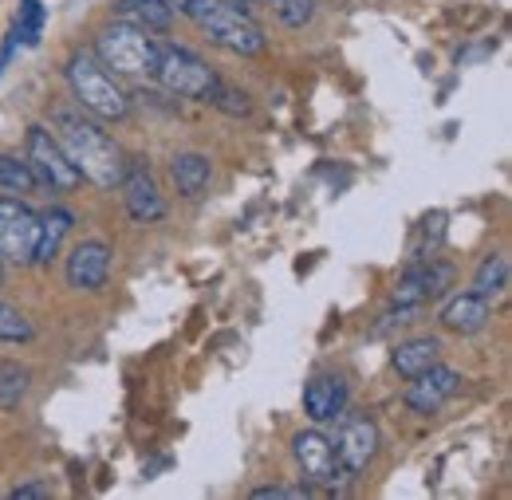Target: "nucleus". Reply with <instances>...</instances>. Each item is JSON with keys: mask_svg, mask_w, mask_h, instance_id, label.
Returning <instances> with one entry per match:
<instances>
[{"mask_svg": "<svg viewBox=\"0 0 512 500\" xmlns=\"http://www.w3.org/2000/svg\"><path fill=\"white\" fill-rule=\"evenodd\" d=\"M316 4L320 0H268V8L276 12V20L284 28H304L312 16H316Z\"/></svg>", "mask_w": 512, "mask_h": 500, "instance_id": "b1692460", "label": "nucleus"}, {"mask_svg": "<svg viewBox=\"0 0 512 500\" xmlns=\"http://www.w3.org/2000/svg\"><path fill=\"white\" fill-rule=\"evenodd\" d=\"M67 83L79 99L83 111H91L95 119H107V123H119L130 115V99L119 91V83L107 75V67L99 63L95 52H75L67 60Z\"/></svg>", "mask_w": 512, "mask_h": 500, "instance_id": "20e7f679", "label": "nucleus"}, {"mask_svg": "<svg viewBox=\"0 0 512 500\" xmlns=\"http://www.w3.org/2000/svg\"><path fill=\"white\" fill-rule=\"evenodd\" d=\"M331 445L347 473H363L379 453V426L371 418H347Z\"/></svg>", "mask_w": 512, "mask_h": 500, "instance_id": "9d476101", "label": "nucleus"}, {"mask_svg": "<svg viewBox=\"0 0 512 500\" xmlns=\"http://www.w3.org/2000/svg\"><path fill=\"white\" fill-rule=\"evenodd\" d=\"M40 217V229H36V252H32V264H48L60 245H64V237L71 233V225H75V217H71V209L64 205H52V209H44V213H36Z\"/></svg>", "mask_w": 512, "mask_h": 500, "instance_id": "dca6fc26", "label": "nucleus"}, {"mask_svg": "<svg viewBox=\"0 0 512 500\" xmlns=\"http://www.w3.org/2000/svg\"><path fill=\"white\" fill-rule=\"evenodd\" d=\"M170 178H174V186L182 197H201L205 189H209V178H213V166H209V158L205 154H174V162H170Z\"/></svg>", "mask_w": 512, "mask_h": 500, "instance_id": "a211bd4d", "label": "nucleus"}, {"mask_svg": "<svg viewBox=\"0 0 512 500\" xmlns=\"http://www.w3.org/2000/svg\"><path fill=\"white\" fill-rule=\"evenodd\" d=\"M111 276V245L107 241H79L67 252V284L75 292H99Z\"/></svg>", "mask_w": 512, "mask_h": 500, "instance_id": "9b49d317", "label": "nucleus"}, {"mask_svg": "<svg viewBox=\"0 0 512 500\" xmlns=\"http://www.w3.org/2000/svg\"><path fill=\"white\" fill-rule=\"evenodd\" d=\"M154 79H158L170 95L193 99V103H213L217 91H221V75L201 60L197 52H190V48H162Z\"/></svg>", "mask_w": 512, "mask_h": 500, "instance_id": "39448f33", "label": "nucleus"}, {"mask_svg": "<svg viewBox=\"0 0 512 500\" xmlns=\"http://www.w3.org/2000/svg\"><path fill=\"white\" fill-rule=\"evenodd\" d=\"M505 288H509V256L493 252V256L481 260V268L473 276V292L485 296V300H497V296H505Z\"/></svg>", "mask_w": 512, "mask_h": 500, "instance_id": "6ab92c4d", "label": "nucleus"}, {"mask_svg": "<svg viewBox=\"0 0 512 500\" xmlns=\"http://www.w3.org/2000/svg\"><path fill=\"white\" fill-rule=\"evenodd\" d=\"M32 335H36V331H32L28 315L16 312L12 304L0 300V343H28Z\"/></svg>", "mask_w": 512, "mask_h": 500, "instance_id": "393cba45", "label": "nucleus"}, {"mask_svg": "<svg viewBox=\"0 0 512 500\" xmlns=\"http://www.w3.org/2000/svg\"><path fill=\"white\" fill-rule=\"evenodd\" d=\"M0 189L4 193H36L40 178L32 174V166L24 158H12V154H0Z\"/></svg>", "mask_w": 512, "mask_h": 500, "instance_id": "412c9836", "label": "nucleus"}, {"mask_svg": "<svg viewBox=\"0 0 512 500\" xmlns=\"http://www.w3.org/2000/svg\"><path fill=\"white\" fill-rule=\"evenodd\" d=\"M221 4H229V8H245V12H249V0H221Z\"/></svg>", "mask_w": 512, "mask_h": 500, "instance_id": "c85d7f7f", "label": "nucleus"}, {"mask_svg": "<svg viewBox=\"0 0 512 500\" xmlns=\"http://www.w3.org/2000/svg\"><path fill=\"white\" fill-rule=\"evenodd\" d=\"M123 8H127L146 32H166V28L174 24L170 0H123Z\"/></svg>", "mask_w": 512, "mask_h": 500, "instance_id": "aec40b11", "label": "nucleus"}, {"mask_svg": "<svg viewBox=\"0 0 512 500\" xmlns=\"http://www.w3.org/2000/svg\"><path fill=\"white\" fill-rule=\"evenodd\" d=\"M0 280H4V260H0Z\"/></svg>", "mask_w": 512, "mask_h": 500, "instance_id": "c756f323", "label": "nucleus"}, {"mask_svg": "<svg viewBox=\"0 0 512 500\" xmlns=\"http://www.w3.org/2000/svg\"><path fill=\"white\" fill-rule=\"evenodd\" d=\"M24 162L32 166L40 186H48L52 193H75V189L83 186V174L71 166V158L64 154V146L56 142V134L48 126H28Z\"/></svg>", "mask_w": 512, "mask_h": 500, "instance_id": "423d86ee", "label": "nucleus"}, {"mask_svg": "<svg viewBox=\"0 0 512 500\" xmlns=\"http://www.w3.org/2000/svg\"><path fill=\"white\" fill-rule=\"evenodd\" d=\"M52 134L64 146V154L71 158V166L83 174V182L99 189H115L127 174V154L123 146L99 130L91 119L75 115V111H56L52 115Z\"/></svg>", "mask_w": 512, "mask_h": 500, "instance_id": "f257e3e1", "label": "nucleus"}, {"mask_svg": "<svg viewBox=\"0 0 512 500\" xmlns=\"http://www.w3.org/2000/svg\"><path fill=\"white\" fill-rule=\"evenodd\" d=\"M438 355H442V343L430 339V335H422V339H406V343H398L394 355H390V363H394V371H398L402 378H414V375H422L426 367H434Z\"/></svg>", "mask_w": 512, "mask_h": 500, "instance_id": "f3484780", "label": "nucleus"}, {"mask_svg": "<svg viewBox=\"0 0 512 500\" xmlns=\"http://www.w3.org/2000/svg\"><path fill=\"white\" fill-rule=\"evenodd\" d=\"M347 406V382L339 375H316L304 386V410L312 422H335Z\"/></svg>", "mask_w": 512, "mask_h": 500, "instance_id": "4468645a", "label": "nucleus"}, {"mask_svg": "<svg viewBox=\"0 0 512 500\" xmlns=\"http://www.w3.org/2000/svg\"><path fill=\"white\" fill-rule=\"evenodd\" d=\"M123 201H127V213L134 221H142V225H154V221H162L166 217V201H162V193L154 186V178H150V170L142 166V162H127V174H123Z\"/></svg>", "mask_w": 512, "mask_h": 500, "instance_id": "f8f14e48", "label": "nucleus"}, {"mask_svg": "<svg viewBox=\"0 0 512 500\" xmlns=\"http://www.w3.org/2000/svg\"><path fill=\"white\" fill-rule=\"evenodd\" d=\"M406 382H410V386H406V406H410L414 414H438L449 398L457 394L461 375H457L453 367L434 363V367H426L422 375L406 378Z\"/></svg>", "mask_w": 512, "mask_h": 500, "instance_id": "1a4fd4ad", "label": "nucleus"}, {"mask_svg": "<svg viewBox=\"0 0 512 500\" xmlns=\"http://www.w3.org/2000/svg\"><path fill=\"white\" fill-rule=\"evenodd\" d=\"M449 280H453V268H449V264H418V268H410V272L398 280V288H394V304H402V308H418V304L442 296V292L449 288Z\"/></svg>", "mask_w": 512, "mask_h": 500, "instance_id": "ddd939ff", "label": "nucleus"}, {"mask_svg": "<svg viewBox=\"0 0 512 500\" xmlns=\"http://www.w3.org/2000/svg\"><path fill=\"white\" fill-rule=\"evenodd\" d=\"M95 56L103 67H115L119 75H134V79H150L158 71V56H162V44L142 28V24H127V20H115L107 24L99 36H95Z\"/></svg>", "mask_w": 512, "mask_h": 500, "instance_id": "7ed1b4c3", "label": "nucleus"}, {"mask_svg": "<svg viewBox=\"0 0 512 500\" xmlns=\"http://www.w3.org/2000/svg\"><path fill=\"white\" fill-rule=\"evenodd\" d=\"M489 319H493V304L485 296H477V292L453 296L446 304V312H442V323L453 335H477V331H485Z\"/></svg>", "mask_w": 512, "mask_h": 500, "instance_id": "2eb2a0df", "label": "nucleus"}, {"mask_svg": "<svg viewBox=\"0 0 512 500\" xmlns=\"http://www.w3.org/2000/svg\"><path fill=\"white\" fill-rule=\"evenodd\" d=\"M190 20L209 36V44L225 48L229 56L253 60V56H264V48H268V36L260 32V24H256L245 8H229L221 0H201L193 8Z\"/></svg>", "mask_w": 512, "mask_h": 500, "instance_id": "f03ea898", "label": "nucleus"}, {"mask_svg": "<svg viewBox=\"0 0 512 500\" xmlns=\"http://www.w3.org/2000/svg\"><path fill=\"white\" fill-rule=\"evenodd\" d=\"M292 453H296L304 477H308L312 485H320V489H335L343 477H351V473L339 465L335 445L323 438L320 430H300V434L292 438Z\"/></svg>", "mask_w": 512, "mask_h": 500, "instance_id": "6e6552de", "label": "nucleus"}, {"mask_svg": "<svg viewBox=\"0 0 512 500\" xmlns=\"http://www.w3.org/2000/svg\"><path fill=\"white\" fill-rule=\"evenodd\" d=\"M28 497H52V489H44V485H20L12 500H28Z\"/></svg>", "mask_w": 512, "mask_h": 500, "instance_id": "bb28decb", "label": "nucleus"}, {"mask_svg": "<svg viewBox=\"0 0 512 500\" xmlns=\"http://www.w3.org/2000/svg\"><path fill=\"white\" fill-rule=\"evenodd\" d=\"M36 229H40L36 209L24 197L4 193L0 197V260H8V264H32Z\"/></svg>", "mask_w": 512, "mask_h": 500, "instance_id": "0eeeda50", "label": "nucleus"}, {"mask_svg": "<svg viewBox=\"0 0 512 500\" xmlns=\"http://www.w3.org/2000/svg\"><path fill=\"white\" fill-rule=\"evenodd\" d=\"M312 497L308 485H260L253 489V500H304Z\"/></svg>", "mask_w": 512, "mask_h": 500, "instance_id": "a878e982", "label": "nucleus"}, {"mask_svg": "<svg viewBox=\"0 0 512 500\" xmlns=\"http://www.w3.org/2000/svg\"><path fill=\"white\" fill-rule=\"evenodd\" d=\"M28 367H20V363H0V406L4 410H16L20 406V398L28 394Z\"/></svg>", "mask_w": 512, "mask_h": 500, "instance_id": "4be33fe9", "label": "nucleus"}, {"mask_svg": "<svg viewBox=\"0 0 512 500\" xmlns=\"http://www.w3.org/2000/svg\"><path fill=\"white\" fill-rule=\"evenodd\" d=\"M201 0H170V8L174 12H182V16H193V8H197Z\"/></svg>", "mask_w": 512, "mask_h": 500, "instance_id": "cd10ccee", "label": "nucleus"}, {"mask_svg": "<svg viewBox=\"0 0 512 500\" xmlns=\"http://www.w3.org/2000/svg\"><path fill=\"white\" fill-rule=\"evenodd\" d=\"M44 4L40 0H20V16H16V36L24 48H36L44 36Z\"/></svg>", "mask_w": 512, "mask_h": 500, "instance_id": "5701e85b", "label": "nucleus"}]
</instances>
